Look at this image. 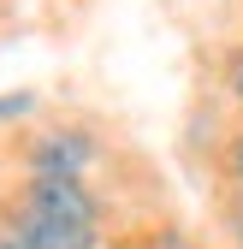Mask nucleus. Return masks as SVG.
<instances>
[{
	"mask_svg": "<svg viewBox=\"0 0 243 249\" xmlns=\"http://www.w3.org/2000/svg\"><path fill=\"white\" fill-rule=\"evenodd\" d=\"M18 237L30 249H89L95 243V202H89V190L77 178L36 172L24 220H18Z\"/></svg>",
	"mask_w": 243,
	"mask_h": 249,
	"instance_id": "nucleus-1",
	"label": "nucleus"
},
{
	"mask_svg": "<svg viewBox=\"0 0 243 249\" xmlns=\"http://www.w3.org/2000/svg\"><path fill=\"white\" fill-rule=\"evenodd\" d=\"M89 160V137H48L36 148V172H59V178H77V166Z\"/></svg>",
	"mask_w": 243,
	"mask_h": 249,
	"instance_id": "nucleus-2",
	"label": "nucleus"
},
{
	"mask_svg": "<svg viewBox=\"0 0 243 249\" xmlns=\"http://www.w3.org/2000/svg\"><path fill=\"white\" fill-rule=\"evenodd\" d=\"M30 107V95H0V113H24Z\"/></svg>",
	"mask_w": 243,
	"mask_h": 249,
	"instance_id": "nucleus-3",
	"label": "nucleus"
},
{
	"mask_svg": "<svg viewBox=\"0 0 243 249\" xmlns=\"http://www.w3.org/2000/svg\"><path fill=\"white\" fill-rule=\"evenodd\" d=\"M231 83H237V95H243V53L231 59Z\"/></svg>",
	"mask_w": 243,
	"mask_h": 249,
	"instance_id": "nucleus-4",
	"label": "nucleus"
},
{
	"mask_svg": "<svg viewBox=\"0 0 243 249\" xmlns=\"http://www.w3.org/2000/svg\"><path fill=\"white\" fill-rule=\"evenodd\" d=\"M231 166H237V178H243V137H237V148H231Z\"/></svg>",
	"mask_w": 243,
	"mask_h": 249,
	"instance_id": "nucleus-5",
	"label": "nucleus"
},
{
	"mask_svg": "<svg viewBox=\"0 0 243 249\" xmlns=\"http://www.w3.org/2000/svg\"><path fill=\"white\" fill-rule=\"evenodd\" d=\"M0 249H30V243H24V237H6V243H0Z\"/></svg>",
	"mask_w": 243,
	"mask_h": 249,
	"instance_id": "nucleus-6",
	"label": "nucleus"
},
{
	"mask_svg": "<svg viewBox=\"0 0 243 249\" xmlns=\"http://www.w3.org/2000/svg\"><path fill=\"white\" fill-rule=\"evenodd\" d=\"M237 231H243V202H237Z\"/></svg>",
	"mask_w": 243,
	"mask_h": 249,
	"instance_id": "nucleus-7",
	"label": "nucleus"
}]
</instances>
